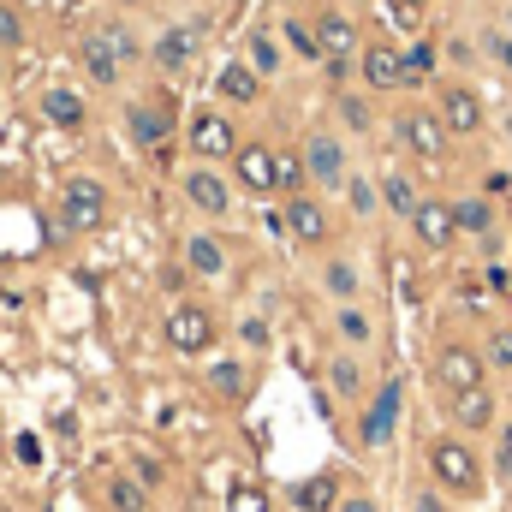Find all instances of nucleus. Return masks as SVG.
I'll list each match as a JSON object with an SVG mask.
<instances>
[{
    "label": "nucleus",
    "mask_w": 512,
    "mask_h": 512,
    "mask_svg": "<svg viewBox=\"0 0 512 512\" xmlns=\"http://www.w3.org/2000/svg\"><path fill=\"white\" fill-rule=\"evenodd\" d=\"M191 54H197V30H185V24L161 30V42H155V66H161V72H185Z\"/></svg>",
    "instance_id": "obj_23"
},
{
    "label": "nucleus",
    "mask_w": 512,
    "mask_h": 512,
    "mask_svg": "<svg viewBox=\"0 0 512 512\" xmlns=\"http://www.w3.org/2000/svg\"><path fill=\"white\" fill-rule=\"evenodd\" d=\"M239 340H245V346H268V322H245V328H239Z\"/></svg>",
    "instance_id": "obj_49"
},
{
    "label": "nucleus",
    "mask_w": 512,
    "mask_h": 512,
    "mask_svg": "<svg viewBox=\"0 0 512 512\" xmlns=\"http://www.w3.org/2000/svg\"><path fill=\"white\" fill-rule=\"evenodd\" d=\"M84 66H90V78H96V84H120V72H126V66H120L96 36H84Z\"/></svg>",
    "instance_id": "obj_33"
},
{
    "label": "nucleus",
    "mask_w": 512,
    "mask_h": 512,
    "mask_svg": "<svg viewBox=\"0 0 512 512\" xmlns=\"http://www.w3.org/2000/svg\"><path fill=\"white\" fill-rule=\"evenodd\" d=\"M411 512H459V501H447L435 483H417L411 489Z\"/></svg>",
    "instance_id": "obj_42"
},
{
    "label": "nucleus",
    "mask_w": 512,
    "mask_h": 512,
    "mask_svg": "<svg viewBox=\"0 0 512 512\" xmlns=\"http://www.w3.org/2000/svg\"><path fill=\"white\" fill-rule=\"evenodd\" d=\"M304 179H310L316 191H346L352 161H346V143H340L334 131H310V137H304Z\"/></svg>",
    "instance_id": "obj_2"
},
{
    "label": "nucleus",
    "mask_w": 512,
    "mask_h": 512,
    "mask_svg": "<svg viewBox=\"0 0 512 512\" xmlns=\"http://www.w3.org/2000/svg\"><path fill=\"white\" fill-rule=\"evenodd\" d=\"M185 203H191V209H203V215H227V209H233V191H227V179H221V173L191 167V173H185Z\"/></svg>",
    "instance_id": "obj_14"
},
{
    "label": "nucleus",
    "mask_w": 512,
    "mask_h": 512,
    "mask_svg": "<svg viewBox=\"0 0 512 512\" xmlns=\"http://www.w3.org/2000/svg\"><path fill=\"white\" fill-rule=\"evenodd\" d=\"M245 48H251V54H245V66H251L256 78H274V72H280V42H274L268 30H256Z\"/></svg>",
    "instance_id": "obj_30"
},
{
    "label": "nucleus",
    "mask_w": 512,
    "mask_h": 512,
    "mask_svg": "<svg viewBox=\"0 0 512 512\" xmlns=\"http://www.w3.org/2000/svg\"><path fill=\"white\" fill-rule=\"evenodd\" d=\"M399 411H405V382H382V393L364 405V417H358V441L364 447H387L393 435H399Z\"/></svg>",
    "instance_id": "obj_8"
},
{
    "label": "nucleus",
    "mask_w": 512,
    "mask_h": 512,
    "mask_svg": "<svg viewBox=\"0 0 512 512\" xmlns=\"http://www.w3.org/2000/svg\"><path fill=\"white\" fill-rule=\"evenodd\" d=\"M167 131H173V114H167V108H155V102L131 108V137H137V143L161 149V143H167Z\"/></svg>",
    "instance_id": "obj_24"
},
{
    "label": "nucleus",
    "mask_w": 512,
    "mask_h": 512,
    "mask_svg": "<svg viewBox=\"0 0 512 512\" xmlns=\"http://www.w3.org/2000/svg\"><path fill=\"white\" fill-rule=\"evenodd\" d=\"M411 233H417V245L423 251H453L459 245V227H453V203L447 197H423L417 203V215H411Z\"/></svg>",
    "instance_id": "obj_10"
},
{
    "label": "nucleus",
    "mask_w": 512,
    "mask_h": 512,
    "mask_svg": "<svg viewBox=\"0 0 512 512\" xmlns=\"http://www.w3.org/2000/svg\"><path fill=\"white\" fill-rule=\"evenodd\" d=\"M441 405H447V423L471 441V435H495L501 429V399H495V387H465V393H441Z\"/></svg>",
    "instance_id": "obj_3"
},
{
    "label": "nucleus",
    "mask_w": 512,
    "mask_h": 512,
    "mask_svg": "<svg viewBox=\"0 0 512 512\" xmlns=\"http://www.w3.org/2000/svg\"><path fill=\"white\" fill-rule=\"evenodd\" d=\"M42 114H48V120H54V126H78V120H84V96H72V90H48V96H42Z\"/></svg>",
    "instance_id": "obj_31"
},
{
    "label": "nucleus",
    "mask_w": 512,
    "mask_h": 512,
    "mask_svg": "<svg viewBox=\"0 0 512 512\" xmlns=\"http://www.w3.org/2000/svg\"><path fill=\"white\" fill-rule=\"evenodd\" d=\"M215 90H221L227 102H239V108H245V102H256V96H262V78H256L245 60H233V66L221 72V84H215Z\"/></svg>",
    "instance_id": "obj_26"
},
{
    "label": "nucleus",
    "mask_w": 512,
    "mask_h": 512,
    "mask_svg": "<svg viewBox=\"0 0 512 512\" xmlns=\"http://www.w3.org/2000/svg\"><path fill=\"white\" fill-rule=\"evenodd\" d=\"M495 477L512 483V417H501V429H495Z\"/></svg>",
    "instance_id": "obj_43"
},
{
    "label": "nucleus",
    "mask_w": 512,
    "mask_h": 512,
    "mask_svg": "<svg viewBox=\"0 0 512 512\" xmlns=\"http://www.w3.org/2000/svg\"><path fill=\"white\" fill-rule=\"evenodd\" d=\"M435 114H441L447 137H477V131L489 126V108H483L477 84H465V78H453V84L435 90Z\"/></svg>",
    "instance_id": "obj_4"
},
{
    "label": "nucleus",
    "mask_w": 512,
    "mask_h": 512,
    "mask_svg": "<svg viewBox=\"0 0 512 512\" xmlns=\"http://www.w3.org/2000/svg\"><path fill=\"white\" fill-rule=\"evenodd\" d=\"M286 233L298 239V245H322L328 239V209L316 203V197H286Z\"/></svg>",
    "instance_id": "obj_15"
},
{
    "label": "nucleus",
    "mask_w": 512,
    "mask_h": 512,
    "mask_svg": "<svg viewBox=\"0 0 512 512\" xmlns=\"http://www.w3.org/2000/svg\"><path fill=\"white\" fill-rule=\"evenodd\" d=\"M191 149H197L203 161L233 155V126H227L221 114H197V120H191Z\"/></svg>",
    "instance_id": "obj_18"
},
{
    "label": "nucleus",
    "mask_w": 512,
    "mask_h": 512,
    "mask_svg": "<svg viewBox=\"0 0 512 512\" xmlns=\"http://www.w3.org/2000/svg\"><path fill=\"white\" fill-rule=\"evenodd\" d=\"M393 137H399V149H405V155H417V161H441V155H447V143H453L435 108H405V114L393 120Z\"/></svg>",
    "instance_id": "obj_6"
},
{
    "label": "nucleus",
    "mask_w": 512,
    "mask_h": 512,
    "mask_svg": "<svg viewBox=\"0 0 512 512\" xmlns=\"http://www.w3.org/2000/svg\"><path fill=\"white\" fill-rule=\"evenodd\" d=\"M316 42H322V60H358L364 42H358V24L346 12H322L316 18Z\"/></svg>",
    "instance_id": "obj_13"
},
{
    "label": "nucleus",
    "mask_w": 512,
    "mask_h": 512,
    "mask_svg": "<svg viewBox=\"0 0 512 512\" xmlns=\"http://www.w3.org/2000/svg\"><path fill=\"white\" fill-rule=\"evenodd\" d=\"M441 60H453V66H477V60H483V42H471V36H447V42H441Z\"/></svg>",
    "instance_id": "obj_41"
},
{
    "label": "nucleus",
    "mask_w": 512,
    "mask_h": 512,
    "mask_svg": "<svg viewBox=\"0 0 512 512\" xmlns=\"http://www.w3.org/2000/svg\"><path fill=\"white\" fill-rule=\"evenodd\" d=\"M185 268L191 274H221L227 268V251H221V239H209V233H197V239H185Z\"/></svg>",
    "instance_id": "obj_25"
},
{
    "label": "nucleus",
    "mask_w": 512,
    "mask_h": 512,
    "mask_svg": "<svg viewBox=\"0 0 512 512\" xmlns=\"http://www.w3.org/2000/svg\"><path fill=\"white\" fill-rule=\"evenodd\" d=\"M507 191H512V173L507 167H495V173L483 179V197H507Z\"/></svg>",
    "instance_id": "obj_46"
},
{
    "label": "nucleus",
    "mask_w": 512,
    "mask_h": 512,
    "mask_svg": "<svg viewBox=\"0 0 512 512\" xmlns=\"http://www.w3.org/2000/svg\"><path fill=\"white\" fill-rule=\"evenodd\" d=\"M286 42H292V54H304V60H322L316 24H304V18H286Z\"/></svg>",
    "instance_id": "obj_37"
},
{
    "label": "nucleus",
    "mask_w": 512,
    "mask_h": 512,
    "mask_svg": "<svg viewBox=\"0 0 512 512\" xmlns=\"http://www.w3.org/2000/svg\"><path fill=\"white\" fill-rule=\"evenodd\" d=\"M334 334H340L352 352H364V346H376V316H370L364 304H340V310H334Z\"/></svg>",
    "instance_id": "obj_21"
},
{
    "label": "nucleus",
    "mask_w": 512,
    "mask_h": 512,
    "mask_svg": "<svg viewBox=\"0 0 512 512\" xmlns=\"http://www.w3.org/2000/svg\"><path fill=\"white\" fill-rule=\"evenodd\" d=\"M435 382H441V393L489 387V364H483V346H465V340H441V352H435Z\"/></svg>",
    "instance_id": "obj_5"
},
{
    "label": "nucleus",
    "mask_w": 512,
    "mask_h": 512,
    "mask_svg": "<svg viewBox=\"0 0 512 512\" xmlns=\"http://www.w3.org/2000/svg\"><path fill=\"white\" fill-rule=\"evenodd\" d=\"M108 507L114 512H149V489L137 477H108Z\"/></svg>",
    "instance_id": "obj_29"
},
{
    "label": "nucleus",
    "mask_w": 512,
    "mask_h": 512,
    "mask_svg": "<svg viewBox=\"0 0 512 512\" xmlns=\"http://www.w3.org/2000/svg\"><path fill=\"white\" fill-rule=\"evenodd\" d=\"M423 465H429V483L447 495V501H459V507H477L483 495H489V471H483V459H477V447L453 429V435H435L429 447H423Z\"/></svg>",
    "instance_id": "obj_1"
},
{
    "label": "nucleus",
    "mask_w": 512,
    "mask_h": 512,
    "mask_svg": "<svg viewBox=\"0 0 512 512\" xmlns=\"http://www.w3.org/2000/svg\"><path fill=\"white\" fill-rule=\"evenodd\" d=\"M483 364H489L495 376H512V328H489V340H483Z\"/></svg>",
    "instance_id": "obj_34"
},
{
    "label": "nucleus",
    "mask_w": 512,
    "mask_h": 512,
    "mask_svg": "<svg viewBox=\"0 0 512 512\" xmlns=\"http://www.w3.org/2000/svg\"><path fill=\"white\" fill-rule=\"evenodd\" d=\"M167 346H173V352H209V346H215V322H209V310L179 304V310L167 316Z\"/></svg>",
    "instance_id": "obj_12"
},
{
    "label": "nucleus",
    "mask_w": 512,
    "mask_h": 512,
    "mask_svg": "<svg viewBox=\"0 0 512 512\" xmlns=\"http://www.w3.org/2000/svg\"><path fill=\"white\" fill-rule=\"evenodd\" d=\"M12 453H18V465H42V441H36L30 429H24V435L12 441Z\"/></svg>",
    "instance_id": "obj_44"
},
{
    "label": "nucleus",
    "mask_w": 512,
    "mask_h": 512,
    "mask_svg": "<svg viewBox=\"0 0 512 512\" xmlns=\"http://www.w3.org/2000/svg\"><path fill=\"white\" fill-rule=\"evenodd\" d=\"M435 66H441V48H435V42H411V48H405V84L435 78Z\"/></svg>",
    "instance_id": "obj_32"
},
{
    "label": "nucleus",
    "mask_w": 512,
    "mask_h": 512,
    "mask_svg": "<svg viewBox=\"0 0 512 512\" xmlns=\"http://www.w3.org/2000/svg\"><path fill=\"white\" fill-rule=\"evenodd\" d=\"M328 387H334V399H364L370 393V370L352 352H334L328 358Z\"/></svg>",
    "instance_id": "obj_19"
},
{
    "label": "nucleus",
    "mask_w": 512,
    "mask_h": 512,
    "mask_svg": "<svg viewBox=\"0 0 512 512\" xmlns=\"http://www.w3.org/2000/svg\"><path fill=\"white\" fill-rule=\"evenodd\" d=\"M483 60H489L501 78H512V30H501V24L483 30Z\"/></svg>",
    "instance_id": "obj_35"
},
{
    "label": "nucleus",
    "mask_w": 512,
    "mask_h": 512,
    "mask_svg": "<svg viewBox=\"0 0 512 512\" xmlns=\"http://www.w3.org/2000/svg\"><path fill=\"white\" fill-rule=\"evenodd\" d=\"M233 167H239V185H245V191H274V149L245 143V149L233 155Z\"/></svg>",
    "instance_id": "obj_20"
},
{
    "label": "nucleus",
    "mask_w": 512,
    "mask_h": 512,
    "mask_svg": "<svg viewBox=\"0 0 512 512\" xmlns=\"http://www.w3.org/2000/svg\"><path fill=\"white\" fill-rule=\"evenodd\" d=\"M137 483H143V489H155V483H161V465H155V459H143V465H137Z\"/></svg>",
    "instance_id": "obj_50"
},
{
    "label": "nucleus",
    "mask_w": 512,
    "mask_h": 512,
    "mask_svg": "<svg viewBox=\"0 0 512 512\" xmlns=\"http://www.w3.org/2000/svg\"><path fill=\"white\" fill-rule=\"evenodd\" d=\"M417 203H423V191H417V179L411 173H382V209L387 215H399V221H411L417 215Z\"/></svg>",
    "instance_id": "obj_22"
},
{
    "label": "nucleus",
    "mask_w": 512,
    "mask_h": 512,
    "mask_svg": "<svg viewBox=\"0 0 512 512\" xmlns=\"http://www.w3.org/2000/svg\"><path fill=\"white\" fill-rule=\"evenodd\" d=\"M334 108H340L346 131H376V114H370V102H364V96H340Z\"/></svg>",
    "instance_id": "obj_39"
},
{
    "label": "nucleus",
    "mask_w": 512,
    "mask_h": 512,
    "mask_svg": "<svg viewBox=\"0 0 512 512\" xmlns=\"http://www.w3.org/2000/svg\"><path fill=\"white\" fill-rule=\"evenodd\" d=\"M346 209H352L358 221H370V215L382 209V185L364 179V173H352V179H346Z\"/></svg>",
    "instance_id": "obj_28"
},
{
    "label": "nucleus",
    "mask_w": 512,
    "mask_h": 512,
    "mask_svg": "<svg viewBox=\"0 0 512 512\" xmlns=\"http://www.w3.org/2000/svg\"><path fill=\"white\" fill-rule=\"evenodd\" d=\"M298 185H304V155H274V191H286V197H304Z\"/></svg>",
    "instance_id": "obj_36"
},
{
    "label": "nucleus",
    "mask_w": 512,
    "mask_h": 512,
    "mask_svg": "<svg viewBox=\"0 0 512 512\" xmlns=\"http://www.w3.org/2000/svg\"><path fill=\"white\" fill-rule=\"evenodd\" d=\"M209 387H215L221 399H239V393H245V364H233V358L215 364V370H209Z\"/></svg>",
    "instance_id": "obj_38"
},
{
    "label": "nucleus",
    "mask_w": 512,
    "mask_h": 512,
    "mask_svg": "<svg viewBox=\"0 0 512 512\" xmlns=\"http://www.w3.org/2000/svg\"><path fill=\"white\" fill-rule=\"evenodd\" d=\"M90 36H96V42H102V48H108V54H114L120 66H137V36H131L126 24H120V18H108V24H96Z\"/></svg>",
    "instance_id": "obj_27"
},
{
    "label": "nucleus",
    "mask_w": 512,
    "mask_h": 512,
    "mask_svg": "<svg viewBox=\"0 0 512 512\" xmlns=\"http://www.w3.org/2000/svg\"><path fill=\"white\" fill-rule=\"evenodd\" d=\"M423 6H429V0H393V18H399V24H405V30H411V24H417V12H423Z\"/></svg>",
    "instance_id": "obj_47"
},
{
    "label": "nucleus",
    "mask_w": 512,
    "mask_h": 512,
    "mask_svg": "<svg viewBox=\"0 0 512 512\" xmlns=\"http://www.w3.org/2000/svg\"><path fill=\"white\" fill-rule=\"evenodd\" d=\"M18 36H24L18 12H12V6H0V48H18Z\"/></svg>",
    "instance_id": "obj_45"
},
{
    "label": "nucleus",
    "mask_w": 512,
    "mask_h": 512,
    "mask_svg": "<svg viewBox=\"0 0 512 512\" xmlns=\"http://www.w3.org/2000/svg\"><path fill=\"white\" fill-rule=\"evenodd\" d=\"M340 477L334 471H322V477H304L298 489H292V507L298 512H340Z\"/></svg>",
    "instance_id": "obj_17"
},
{
    "label": "nucleus",
    "mask_w": 512,
    "mask_h": 512,
    "mask_svg": "<svg viewBox=\"0 0 512 512\" xmlns=\"http://www.w3.org/2000/svg\"><path fill=\"white\" fill-rule=\"evenodd\" d=\"M507 405H512V387H507ZM507 417H512V411H507Z\"/></svg>",
    "instance_id": "obj_52"
},
{
    "label": "nucleus",
    "mask_w": 512,
    "mask_h": 512,
    "mask_svg": "<svg viewBox=\"0 0 512 512\" xmlns=\"http://www.w3.org/2000/svg\"><path fill=\"white\" fill-rule=\"evenodd\" d=\"M322 286H328V298H334V304H358V298H364V268H358L352 256H328Z\"/></svg>",
    "instance_id": "obj_16"
},
{
    "label": "nucleus",
    "mask_w": 512,
    "mask_h": 512,
    "mask_svg": "<svg viewBox=\"0 0 512 512\" xmlns=\"http://www.w3.org/2000/svg\"><path fill=\"white\" fill-rule=\"evenodd\" d=\"M227 512H268V495L256 483H233L227 489Z\"/></svg>",
    "instance_id": "obj_40"
},
{
    "label": "nucleus",
    "mask_w": 512,
    "mask_h": 512,
    "mask_svg": "<svg viewBox=\"0 0 512 512\" xmlns=\"http://www.w3.org/2000/svg\"><path fill=\"white\" fill-rule=\"evenodd\" d=\"M0 304H18V298H12V292H0Z\"/></svg>",
    "instance_id": "obj_51"
},
{
    "label": "nucleus",
    "mask_w": 512,
    "mask_h": 512,
    "mask_svg": "<svg viewBox=\"0 0 512 512\" xmlns=\"http://www.w3.org/2000/svg\"><path fill=\"white\" fill-rule=\"evenodd\" d=\"M358 78H364L376 96H387V90H411V84H405V48H393V42H364Z\"/></svg>",
    "instance_id": "obj_9"
},
{
    "label": "nucleus",
    "mask_w": 512,
    "mask_h": 512,
    "mask_svg": "<svg viewBox=\"0 0 512 512\" xmlns=\"http://www.w3.org/2000/svg\"><path fill=\"white\" fill-rule=\"evenodd\" d=\"M340 512H387V507L376 501V495H346V501H340Z\"/></svg>",
    "instance_id": "obj_48"
},
{
    "label": "nucleus",
    "mask_w": 512,
    "mask_h": 512,
    "mask_svg": "<svg viewBox=\"0 0 512 512\" xmlns=\"http://www.w3.org/2000/svg\"><path fill=\"white\" fill-rule=\"evenodd\" d=\"M453 227H459V239H477L483 251H501V209H495V197H483V191L453 197Z\"/></svg>",
    "instance_id": "obj_7"
},
{
    "label": "nucleus",
    "mask_w": 512,
    "mask_h": 512,
    "mask_svg": "<svg viewBox=\"0 0 512 512\" xmlns=\"http://www.w3.org/2000/svg\"><path fill=\"white\" fill-rule=\"evenodd\" d=\"M102 209H108V191H102L96 179H72V185L60 191V215H66L72 233H90V227L102 221Z\"/></svg>",
    "instance_id": "obj_11"
}]
</instances>
